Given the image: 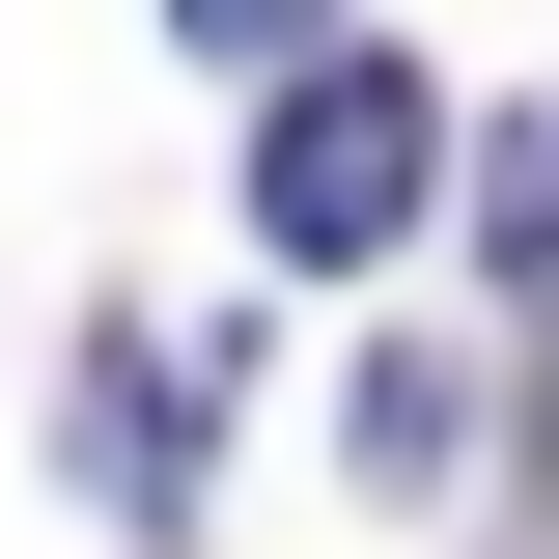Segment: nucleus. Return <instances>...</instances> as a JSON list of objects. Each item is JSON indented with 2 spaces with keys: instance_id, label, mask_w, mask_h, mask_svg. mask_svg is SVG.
Wrapping results in <instances>:
<instances>
[{
  "instance_id": "nucleus-1",
  "label": "nucleus",
  "mask_w": 559,
  "mask_h": 559,
  "mask_svg": "<svg viewBox=\"0 0 559 559\" xmlns=\"http://www.w3.org/2000/svg\"><path fill=\"white\" fill-rule=\"evenodd\" d=\"M448 197V84L419 57H280V112H252V252H392V224Z\"/></svg>"
},
{
  "instance_id": "nucleus-4",
  "label": "nucleus",
  "mask_w": 559,
  "mask_h": 559,
  "mask_svg": "<svg viewBox=\"0 0 559 559\" xmlns=\"http://www.w3.org/2000/svg\"><path fill=\"white\" fill-rule=\"evenodd\" d=\"M476 224H503V280L559 308V112H503V197H476Z\"/></svg>"
},
{
  "instance_id": "nucleus-2",
  "label": "nucleus",
  "mask_w": 559,
  "mask_h": 559,
  "mask_svg": "<svg viewBox=\"0 0 559 559\" xmlns=\"http://www.w3.org/2000/svg\"><path fill=\"white\" fill-rule=\"evenodd\" d=\"M197 448H224V364L197 336H168V364H140V336L84 364V476H112V503H197Z\"/></svg>"
},
{
  "instance_id": "nucleus-5",
  "label": "nucleus",
  "mask_w": 559,
  "mask_h": 559,
  "mask_svg": "<svg viewBox=\"0 0 559 559\" xmlns=\"http://www.w3.org/2000/svg\"><path fill=\"white\" fill-rule=\"evenodd\" d=\"M197 57H336V0H168Z\"/></svg>"
},
{
  "instance_id": "nucleus-3",
  "label": "nucleus",
  "mask_w": 559,
  "mask_h": 559,
  "mask_svg": "<svg viewBox=\"0 0 559 559\" xmlns=\"http://www.w3.org/2000/svg\"><path fill=\"white\" fill-rule=\"evenodd\" d=\"M336 448H364V503H448V476H476V364H364Z\"/></svg>"
}]
</instances>
